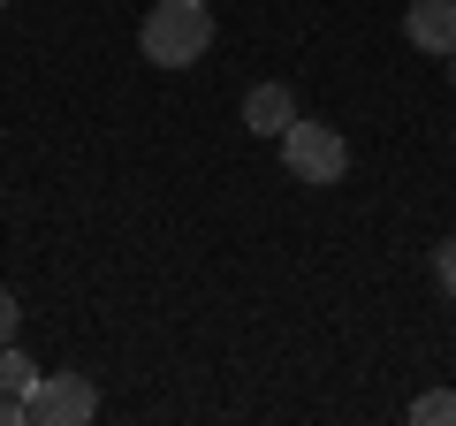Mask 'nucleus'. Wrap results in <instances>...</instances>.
<instances>
[{"mask_svg": "<svg viewBox=\"0 0 456 426\" xmlns=\"http://www.w3.org/2000/svg\"><path fill=\"white\" fill-rule=\"evenodd\" d=\"M206 46H213L206 0H152L145 23H137V53L152 69H191V61H206Z\"/></svg>", "mask_w": 456, "mask_h": 426, "instance_id": "obj_1", "label": "nucleus"}, {"mask_svg": "<svg viewBox=\"0 0 456 426\" xmlns=\"http://www.w3.org/2000/svg\"><path fill=\"white\" fill-rule=\"evenodd\" d=\"M274 145H281V160H289L297 183H342L350 176V145H342V130H327V122H289Z\"/></svg>", "mask_w": 456, "mask_h": 426, "instance_id": "obj_2", "label": "nucleus"}, {"mask_svg": "<svg viewBox=\"0 0 456 426\" xmlns=\"http://www.w3.org/2000/svg\"><path fill=\"white\" fill-rule=\"evenodd\" d=\"M99 389L84 373H38V389L23 396V426H92Z\"/></svg>", "mask_w": 456, "mask_h": 426, "instance_id": "obj_3", "label": "nucleus"}, {"mask_svg": "<svg viewBox=\"0 0 456 426\" xmlns=\"http://www.w3.org/2000/svg\"><path fill=\"white\" fill-rule=\"evenodd\" d=\"M403 31L419 53H456V0H411Z\"/></svg>", "mask_w": 456, "mask_h": 426, "instance_id": "obj_4", "label": "nucleus"}, {"mask_svg": "<svg viewBox=\"0 0 456 426\" xmlns=\"http://www.w3.org/2000/svg\"><path fill=\"white\" fill-rule=\"evenodd\" d=\"M289 122H297V99H289V84H251V99H244V130L281 137Z\"/></svg>", "mask_w": 456, "mask_h": 426, "instance_id": "obj_5", "label": "nucleus"}, {"mask_svg": "<svg viewBox=\"0 0 456 426\" xmlns=\"http://www.w3.org/2000/svg\"><path fill=\"white\" fill-rule=\"evenodd\" d=\"M38 389V358H23L16 343H0V396H31Z\"/></svg>", "mask_w": 456, "mask_h": 426, "instance_id": "obj_6", "label": "nucleus"}, {"mask_svg": "<svg viewBox=\"0 0 456 426\" xmlns=\"http://www.w3.org/2000/svg\"><path fill=\"white\" fill-rule=\"evenodd\" d=\"M411 426H456V389H426V396H411Z\"/></svg>", "mask_w": 456, "mask_h": 426, "instance_id": "obj_7", "label": "nucleus"}, {"mask_svg": "<svg viewBox=\"0 0 456 426\" xmlns=\"http://www.w3.org/2000/svg\"><path fill=\"white\" fill-rule=\"evenodd\" d=\"M16 328H23V305L0 290V343H16Z\"/></svg>", "mask_w": 456, "mask_h": 426, "instance_id": "obj_8", "label": "nucleus"}, {"mask_svg": "<svg viewBox=\"0 0 456 426\" xmlns=\"http://www.w3.org/2000/svg\"><path fill=\"white\" fill-rule=\"evenodd\" d=\"M434 274H441V290H449V297H456V236H449V244H441V251H434Z\"/></svg>", "mask_w": 456, "mask_h": 426, "instance_id": "obj_9", "label": "nucleus"}, {"mask_svg": "<svg viewBox=\"0 0 456 426\" xmlns=\"http://www.w3.org/2000/svg\"><path fill=\"white\" fill-rule=\"evenodd\" d=\"M0 426H23V396H0Z\"/></svg>", "mask_w": 456, "mask_h": 426, "instance_id": "obj_10", "label": "nucleus"}, {"mask_svg": "<svg viewBox=\"0 0 456 426\" xmlns=\"http://www.w3.org/2000/svg\"><path fill=\"white\" fill-rule=\"evenodd\" d=\"M449 84H456V53H449Z\"/></svg>", "mask_w": 456, "mask_h": 426, "instance_id": "obj_11", "label": "nucleus"}, {"mask_svg": "<svg viewBox=\"0 0 456 426\" xmlns=\"http://www.w3.org/2000/svg\"><path fill=\"white\" fill-rule=\"evenodd\" d=\"M0 8H8V0H0Z\"/></svg>", "mask_w": 456, "mask_h": 426, "instance_id": "obj_12", "label": "nucleus"}]
</instances>
